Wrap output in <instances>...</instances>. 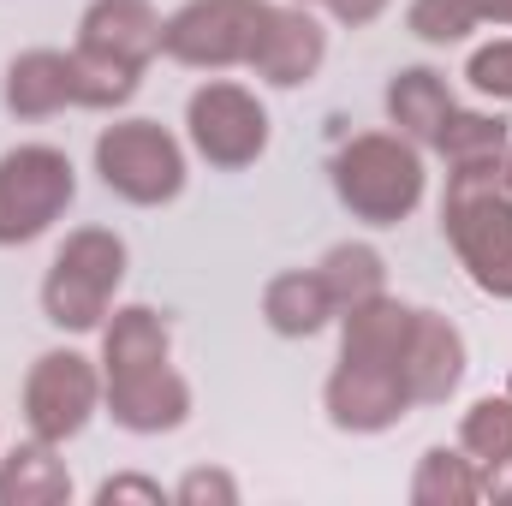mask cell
Wrapping results in <instances>:
<instances>
[{"label":"cell","instance_id":"cell-1","mask_svg":"<svg viewBox=\"0 0 512 506\" xmlns=\"http://www.w3.org/2000/svg\"><path fill=\"white\" fill-rule=\"evenodd\" d=\"M441 227L477 292L512 298V191L501 185V167H471L447 179Z\"/></svg>","mask_w":512,"mask_h":506},{"label":"cell","instance_id":"cell-2","mask_svg":"<svg viewBox=\"0 0 512 506\" xmlns=\"http://www.w3.org/2000/svg\"><path fill=\"white\" fill-rule=\"evenodd\" d=\"M334 197L364 227H399L423 203V155L399 131H364L334 155Z\"/></svg>","mask_w":512,"mask_h":506},{"label":"cell","instance_id":"cell-3","mask_svg":"<svg viewBox=\"0 0 512 506\" xmlns=\"http://www.w3.org/2000/svg\"><path fill=\"white\" fill-rule=\"evenodd\" d=\"M120 280H126V239L108 227H78L42 280V310L54 328L90 334V328H102Z\"/></svg>","mask_w":512,"mask_h":506},{"label":"cell","instance_id":"cell-4","mask_svg":"<svg viewBox=\"0 0 512 506\" xmlns=\"http://www.w3.org/2000/svg\"><path fill=\"white\" fill-rule=\"evenodd\" d=\"M78 197V173L54 143H18L0 155V245L42 239Z\"/></svg>","mask_w":512,"mask_h":506},{"label":"cell","instance_id":"cell-5","mask_svg":"<svg viewBox=\"0 0 512 506\" xmlns=\"http://www.w3.org/2000/svg\"><path fill=\"white\" fill-rule=\"evenodd\" d=\"M96 173L114 197L137 209H161L185 191V149L155 120H120L96 137Z\"/></svg>","mask_w":512,"mask_h":506},{"label":"cell","instance_id":"cell-6","mask_svg":"<svg viewBox=\"0 0 512 506\" xmlns=\"http://www.w3.org/2000/svg\"><path fill=\"white\" fill-rule=\"evenodd\" d=\"M262 24H268V0H185L161 24V54L197 72L251 66Z\"/></svg>","mask_w":512,"mask_h":506},{"label":"cell","instance_id":"cell-7","mask_svg":"<svg viewBox=\"0 0 512 506\" xmlns=\"http://www.w3.org/2000/svg\"><path fill=\"white\" fill-rule=\"evenodd\" d=\"M102 405V376L84 352H42L24 376V423L36 441L66 447Z\"/></svg>","mask_w":512,"mask_h":506},{"label":"cell","instance_id":"cell-8","mask_svg":"<svg viewBox=\"0 0 512 506\" xmlns=\"http://www.w3.org/2000/svg\"><path fill=\"white\" fill-rule=\"evenodd\" d=\"M185 126H191V149L209 167H221V173L251 167L256 155L268 149V114H262V102L245 84H227V78H215V84H203L191 96Z\"/></svg>","mask_w":512,"mask_h":506},{"label":"cell","instance_id":"cell-9","mask_svg":"<svg viewBox=\"0 0 512 506\" xmlns=\"http://www.w3.org/2000/svg\"><path fill=\"white\" fill-rule=\"evenodd\" d=\"M322 405H328L334 429H346V435H382V429H393L411 411V393H405L399 364L340 358L328 387H322Z\"/></svg>","mask_w":512,"mask_h":506},{"label":"cell","instance_id":"cell-10","mask_svg":"<svg viewBox=\"0 0 512 506\" xmlns=\"http://www.w3.org/2000/svg\"><path fill=\"white\" fill-rule=\"evenodd\" d=\"M399 376H405L411 405H447L459 393V381H465V334L435 310H411Z\"/></svg>","mask_w":512,"mask_h":506},{"label":"cell","instance_id":"cell-11","mask_svg":"<svg viewBox=\"0 0 512 506\" xmlns=\"http://www.w3.org/2000/svg\"><path fill=\"white\" fill-rule=\"evenodd\" d=\"M161 24L167 18L149 0H90V12L78 18V48L126 72H143L161 54Z\"/></svg>","mask_w":512,"mask_h":506},{"label":"cell","instance_id":"cell-12","mask_svg":"<svg viewBox=\"0 0 512 506\" xmlns=\"http://www.w3.org/2000/svg\"><path fill=\"white\" fill-rule=\"evenodd\" d=\"M322 60H328V30L304 6H268L262 42L251 54L256 78H268L274 90H298L322 72Z\"/></svg>","mask_w":512,"mask_h":506},{"label":"cell","instance_id":"cell-13","mask_svg":"<svg viewBox=\"0 0 512 506\" xmlns=\"http://www.w3.org/2000/svg\"><path fill=\"white\" fill-rule=\"evenodd\" d=\"M6 108L18 120H48L60 108H90V90H84V66L78 54H60V48H30L6 66Z\"/></svg>","mask_w":512,"mask_h":506},{"label":"cell","instance_id":"cell-14","mask_svg":"<svg viewBox=\"0 0 512 506\" xmlns=\"http://www.w3.org/2000/svg\"><path fill=\"white\" fill-rule=\"evenodd\" d=\"M102 399H108V417L131 435H167V429H179L191 417V387L173 364L102 381Z\"/></svg>","mask_w":512,"mask_h":506},{"label":"cell","instance_id":"cell-15","mask_svg":"<svg viewBox=\"0 0 512 506\" xmlns=\"http://www.w3.org/2000/svg\"><path fill=\"white\" fill-rule=\"evenodd\" d=\"M334 316H340V310H334V298H328V286H322L316 268L274 274L268 292H262V322H268L280 340H310V334H322Z\"/></svg>","mask_w":512,"mask_h":506},{"label":"cell","instance_id":"cell-16","mask_svg":"<svg viewBox=\"0 0 512 506\" xmlns=\"http://www.w3.org/2000/svg\"><path fill=\"white\" fill-rule=\"evenodd\" d=\"M167 358H173V334H167V322H161L149 304L114 310V322H108V334H102V381L155 370V364H167Z\"/></svg>","mask_w":512,"mask_h":506},{"label":"cell","instance_id":"cell-17","mask_svg":"<svg viewBox=\"0 0 512 506\" xmlns=\"http://www.w3.org/2000/svg\"><path fill=\"white\" fill-rule=\"evenodd\" d=\"M72 477L54 459V441H24L0 459V506H66Z\"/></svg>","mask_w":512,"mask_h":506},{"label":"cell","instance_id":"cell-18","mask_svg":"<svg viewBox=\"0 0 512 506\" xmlns=\"http://www.w3.org/2000/svg\"><path fill=\"white\" fill-rule=\"evenodd\" d=\"M447 108H453V90H447L441 72H429V66H405V72H393V84H387V120L399 126V137H411V143H435V131H441V120H447Z\"/></svg>","mask_w":512,"mask_h":506},{"label":"cell","instance_id":"cell-19","mask_svg":"<svg viewBox=\"0 0 512 506\" xmlns=\"http://www.w3.org/2000/svg\"><path fill=\"white\" fill-rule=\"evenodd\" d=\"M411 334V304L399 298H370L346 310V334H340V358H376V364H399Z\"/></svg>","mask_w":512,"mask_h":506},{"label":"cell","instance_id":"cell-20","mask_svg":"<svg viewBox=\"0 0 512 506\" xmlns=\"http://www.w3.org/2000/svg\"><path fill=\"white\" fill-rule=\"evenodd\" d=\"M512 131L501 114H465V108H447V120L435 131V149L453 173H471V167H501L507 161Z\"/></svg>","mask_w":512,"mask_h":506},{"label":"cell","instance_id":"cell-21","mask_svg":"<svg viewBox=\"0 0 512 506\" xmlns=\"http://www.w3.org/2000/svg\"><path fill=\"white\" fill-rule=\"evenodd\" d=\"M411 501L417 506H471L483 501V465L459 447H429L417 459V477H411Z\"/></svg>","mask_w":512,"mask_h":506},{"label":"cell","instance_id":"cell-22","mask_svg":"<svg viewBox=\"0 0 512 506\" xmlns=\"http://www.w3.org/2000/svg\"><path fill=\"white\" fill-rule=\"evenodd\" d=\"M316 274H322V286H328V298H334L340 316L352 304H370V298L387 292V262L370 245H334V251L316 262Z\"/></svg>","mask_w":512,"mask_h":506},{"label":"cell","instance_id":"cell-23","mask_svg":"<svg viewBox=\"0 0 512 506\" xmlns=\"http://www.w3.org/2000/svg\"><path fill=\"white\" fill-rule=\"evenodd\" d=\"M459 447L489 471V465H507L512 459V399H477L459 423Z\"/></svg>","mask_w":512,"mask_h":506},{"label":"cell","instance_id":"cell-24","mask_svg":"<svg viewBox=\"0 0 512 506\" xmlns=\"http://www.w3.org/2000/svg\"><path fill=\"white\" fill-rule=\"evenodd\" d=\"M405 24L423 42H465L483 24V12H477V0H411Z\"/></svg>","mask_w":512,"mask_h":506},{"label":"cell","instance_id":"cell-25","mask_svg":"<svg viewBox=\"0 0 512 506\" xmlns=\"http://www.w3.org/2000/svg\"><path fill=\"white\" fill-rule=\"evenodd\" d=\"M465 78H471L483 96H501V102H512V36H507V42L477 48V54H471V66H465Z\"/></svg>","mask_w":512,"mask_h":506},{"label":"cell","instance_id":"cell-26","mask_svg":"<svg viewBox=\"0 0 512 506\" xmlns=\"http://www.w3.org/2000/svg\"><path fill=\"white\" fill-rule=\"evenodd\" d=\"M173 501L179 506H239V483L227 471H191V477H179Z\"/></svg>","mask_w":512,"mask_h":506},{"label":"cell","instance_id":"cell-27","mask_svg":"<svg viewBox=\"0 0 512 506\" xmlns=\"http://www.w3.org/2000/svg\"><path fill=\"white\" fill-rule=\"evenodd\" d=\"M114 501H143V506H161V483H149V477H108L102 489H96V506H114Z\"/></svg>","mask_w":512,"mask_h":506},{"label":"cell","instance_id":"cell-28","mask_svg":"<svg viewBox=\"0 0 512 506\" xmlns=\"http://www.w3.org/2000/svg\"><path fill=\"white\" fill-rule=\"evenodd\" d=\"M328 12H334L340 24H352V30H358V24H376V18H382L387 0H328Z\"/></svg>","mask_w":512,"mask_h":506},{"label":"cell","instance_id":"cell-29","mask_svg":"<svg viewBox=\"0 0 512 506\" xmlns=\"http://www.w3.org/2000/svg\"><path fill=\"white\" fill-rule=\"evenodd\" d=\"M483 501L512 506V459H507V465H489V471H483Z\"/></svg>","mask_w":512,"mask_h":506},{"label":"cell","instance_id":"cell-30","mask_svg":"<svg viewBox=\"0 0 512 506\" xmlns=\"http://www.w3.org/2000/svg\"><path fill=\"white\" fill-rule=\"evenodd\" d=\"M477 12L495 18V24H512V0H477Z\"/></svg>","mask_w":512,"mask_h":506},{"label":"cell","instance_id":"cell-31","mask_svg":"<svg viewBox=\"0 0 512 506\" xmlns=\"http://www.w3.org/2000/svg\"><path fill=\"white\" fill-rule=\"evenodd\" d=\"M501 185L512 191V143H507V161H501Z\"/></svg>","mask_w":512,"mask_h":506}]
</instances>
